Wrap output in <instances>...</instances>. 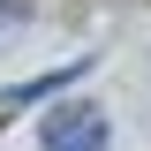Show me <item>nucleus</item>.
<instances>
[{"label":"nucleus","mask_w":151,"mask_h":151,"mask_svg":"<svg viewBox=\"0 0 151 151\" xmlns=\"http://www.w3.org/2000/svg\"><path fill=\"white\" fill-rule=\"evenodd\" d=\"M45 151H106V113L98 106H60L45 121Z\"/></svg>","instance_id":"1"},{"label":"nucleus","mask_w":151,"mask_h":151,"mask_svg":"<svg viewBox=\"0 0 151 151\" xmlns=\"http://www.w3.org/2000/svg\"><path fill=\"white\" fill-rule=\"evenodd\" d=\"M23 15V0H0V30H8V23H15Z\"/></svg>","instance_id":"2"}]
</instances>
